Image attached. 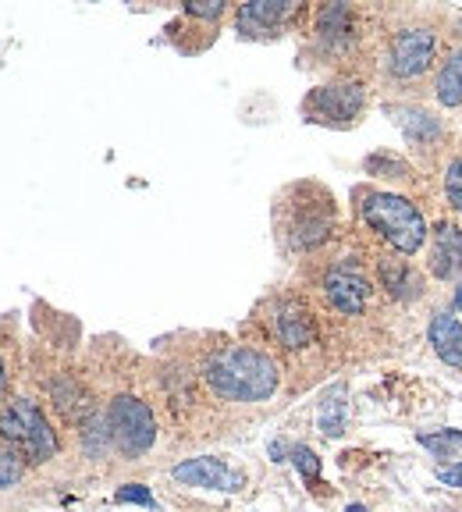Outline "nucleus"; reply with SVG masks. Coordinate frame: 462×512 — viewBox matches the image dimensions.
Wrapping results in <instances>:
<instances>
[{
    "label": "nucleus",
    "instance_id": "obj_1",
    "mask_svg": "<svg viewBox=\"0 0 462 512\" xmlns=\"http://www.w3.org/2000/svg\"><path fill=\"white\" fill-rule=\"evenodd\" d=\"M210 392H217L228 402H263L278 392V363L267 352H256L249 345H228L214 352L203 367Z\"/></svg>",
    "mask_w": 462,
    "mask_h": 512
},
{
    "label": "nucleus",
    "instance_id": "obj_2",
    "mask_svg": "<svg viewBox=\"0 0 462 512\" xmlns=\"http://www.w3.org/2000/svg\"><path fill=\"white\" fill-rule=\"evenodd\" d=\"M363 217L381 239H388L399 253L413 256L427 242V221L423 214L406 200L391 192H367L363 196Z\"/></svg>",
    "mask_w": 462,
    "mask_h": 512
},
{
    "label": "nucleus",
    "instance_id": "obj_3",
    "mask_svg": "<svg viewBox=\"0 0 462 512\" xmlns=\"http://www.w3.org/2000/svg\"><path fill=\"white\" fill-rule=\"evenodd\" d=\"M0 438L8 441L25 463H47L57 452V434L50 431L43 409L29 399H11L0 409Z\"/></svg>",
    "mask_w": 462,
    "mask_h": 512
},
{
    "label": "nucleus",
    "instance_id": "obj_4",
    "mask_svg": "<svg viewBox=\"0 0 462 512\" xmlns=\"http://www.w3.org/2000/svg\"><path fill=\"white\" fill-rule=\"evenodd\" d=\"M107 424H111L114 445L125 452V456H143L150 452L153 441H157V420H153L150 406L132 395H118L107 409Z\"/></svg>",
    "mask_w": 462,
    "mask_h": 512
},
{
    "label": "nucleus",
    "instance_id": "obj_5",
    "mask_svg": "<svg viewBox=\"0 0 462 512\" xmlns=\"http://www.w3.org/2000/svg\"><path fill=\"white\" fill-rule=\"evenodd\" d=\"M363 104H367L363 82H331V86H317L306 96L303 114L320 125H349L359 118Z\"/></svg>",
    "mask_w": 462,
    "mask_h": 512
},
{
    "label": "nucleus",
    "instance_id": "obj_6",
    "mask_svg": "<svg viewBox=\"0 0 462 512\" xmlns=\"http://www.w3.org/2000/svg\"><path fill=\"white\" fill-rule=\"evenodd\" d=\"M331 228H335V207H331V200H327V192H320L317 200L306 203V207L295 203L292 217L285 221V235L295 249L320 246V242L331 235Z\"/></svg>",
    "mask_w": 462,
    "mask_h": 512
},
{
    "label": "nucleus",
    "instance_id": "obj_7",
    "mask_svg": "<svg viewBox=\"0 0 462 512\" xmlns=\"http://www.w3.org/2000/svg\"><path fill=\"white\" fill-rule=\"evenodd\" d=\"M434 61V36L427 29H406L391 40L388 68L395 79H416Z\"/></svg>",
    "mask_w": 462,
    "mask_h": 512
},
{
    "label": "nucleus",
    "instance_id": "obj_8",
    "mask_svg": "<svg viewBox=\"0 0 462 512\" xmlns=\"http://www.w3.org/2000/svg\"><path fill=\"white\" fill-rule=\"evenodd\" d=\"M171 477L178 484H189V488H214V491H239L242 488V473L228 470L221 459L200 456V459H185L171 470Z\"/></svg>",
    "mask_w": 462,
    "mask_h": 512
},
{
    "label": "nucleus",
    "instance_id": "obj_9",
    "mask_svg": "<svg viewBox=\"0 0 462 512\" xmlns=\"http://www.w3.org/2000/svg\"><path fill=\"white\" fill-rule=\"evenodd\" d=\"M295 15L292 0H249L239 8V32L249 40L278 36V29Z\"/></svg>",
    "mask_w": 462,
    "mask_h": 512
},
{
    "label": "nucleus",
    "instance_id": "obj_10",
    "mask_svg": "<svg viewBox=\"0 0 462 512\" xmlns=\"http://www.w3.org/2000/svg\"><path fill=\"white\" fill-rule=\"evenodd\" d=\"M324 292L331 299V306L349 317H356L363 306H367V296H370V285L363 274H356L352 267H335V271L324 278Z\"/></svg>",
    "mask_w": 462,
    "mask_h": 512
},
{
    "label": "nucleus",
    "instance_id": "obj_11",
    "mask_svg": "<svg viewBox=\"0 0 462 512\" xmlns=\"http://www.w3.org/2000/svg\"><path fill=\"white\" fill-rule=\"evenodd\" d=\"M431 271L438 274V278H455V274L462 271V228L441 224L438 232H434Z\"/></svg>",
    "mask_w": 462,
    "mask_h": 512
},
{
    "label": "nucleus",
    "instance_id": "obj_12",
    "mask_svg": "<svg viewBox=\"0 0 462 512\" xmlns=\"http://www.w3.org/2000/svg\"><path fill=\"white\" fill-rule=\"evenodd\" d=\"M274 331H278L281 345L285 349H306V345L317 338V324L303 306H285L274 320Z\"/></svg>",
    "mask_w": 462,
    "mask_h": 512
},
{
    "label": "nucleus",
    "instance_id": "obj_13",
    "mask_svg": "<svg viewBox=\"0 0 462 512\" xmlns=\"http://www.w3.org/2000/svg\"><path fill=\"white\" fill-rule=\"evenodd\" d=\"M431 345L448 367H462V324L455 313H438L431 320Z\"/></svg>",
    "mask_w": 462,
    "mask_h": 512
},
{
    "label": "nucleus",
    "instance_id": "obj_14",
    "mask_svg": "<svg viewBox=\"0 0 462 512\" xmlns=\"http://www.w3.org/2000/svg\"><path fill=\"white\" fill-rule=\"evenodd\" d=\"M317 32L320 40L327 43V47H338V43L349 40L352 32V11L345 8V4H327L324 11H320L317 18Z\"/></svg>",
    "mask_w": 462,
    "mask_h": 512
},
{
    "label": "nucleus",
    "instance_id": "obj_15",
    "mask_svg": "<svg viewBox=\"0 0 462 512\" xmlns=\"http://www.w3.org/2000/svg\"><path fill=\"white\" fill-rule=\"evenodd\" d=\"M438 104L445 107H459L462 104V50H455L445 61L438 75Z\"/></svg>",
    "mask_w": 462,
    "mask_h": 512
},
{
    "label": "nucleus",
    "instance_id": "obj_16",
    "mask_svg": "<svg viewBox=\"0 0 462 512\" xmlns=\"http://www.w3.org/2000/svg\"><path fill=\"white\" fill-rule=\"evenodd\" d=\"M320 431L327 438H338L345 431V402H342V388H335V395H327L324 406H320Z\"/></svg>",
    "mask_w": 462,
    "mask_h": 512
},
{
    "label": "nucleus",
    "instance_id": "obj_17",
    "mask_svg": "<svg viewBox=\"0 0 462 512\" xmlns=\"http://www.w3.org/2000/svg\"><path fill=\"white\" fill-rule=\"evenodd\" d=\"M25 473V459L18 456L11 445H0V488H11V484H18Z\"/></svg>",
    "mask_w": 462,
    "mask_h": 512
},
{
    "label": "nucleus",
    "instance_id": "obj_18",
    "mask_svg": "<svg viewBox=\"0 0 462 512\" xmlns=\"http://www.w3.org/2000/svg\"><path fill=\"white\" fill-rule=\"evenodd\" d=\"M445 192H448V203L462 214V157H455L445 171Z\"/></svg>",
    "mask_w": 462,
    "mask_h": 512
},
{
    "label": "nucleus",
    "instance_id": "obj_19",
    "mask_svg": "<svg viewBox=\"0 0 462 512\" xmlns=\"http://www.w3.org/2000/svg\"><path fill=\"white\" fill-rule=\"evenodd\" d=\"M381 278L395 296H406V288L413 285V281H409V267H402V264H381Z\"/></svg>",
    "mask_w": 462,
    "mask_h": 512
},
{
    "label": "nucleus",
    "instance_id": "obj_20",
    "mask_svg": "<svg viewBox=\"0 0 462 512\" xmlns=\"http://www.w3.org/2000/svg\"><path fill=\"white\" fill-rule=\"evenodd\" d=\"M420 445L431 448V452H452V448L462 445V431H452V434H420Z\"/></svg>",
    "mask_w": 462,
    "mask_h": 512
},
{
    "label": "nucleus",
    "instance_id": "obj_21",
    "mask_svg": "<svg viewBox=\"0 0 462 512\" xmlns=\"http://www.w3.org/2000/svg\"><path fill=\"white\" fill-rule=\"evenodd\" d=\"M292 463L299 466V473H303V477H310V480L320 477V459L313 456V452L306 445H295L292 448Z\"/></svg>",
    "mask_w": 462,
    "mask_h": 512
},
{
    "label": "nucleus",
    "instance_id": "obj_22",
    "mask_svg": "<svg viewBox=\"0 0 462 512\" xmlns=\"http://www.w3.org/2000/svg\"><path fill=\"white\" fill-rule=\"evenodd\" d=\"M185 15L217 22V18L224 15V4H221V0H189V4H185Z\"/></svg>",
    "mask_w": 462,
    "mask_h": 512
},
{
    "label": "nucleus",
    "instance_id": "obj_23",
    "mask_svg": "<svg viewBox=\"0 0 462 512\" xmlns=\"http://www.w3.org/2000/svg\"><path fill=\"white\" fill-rule=\"evenodd\" d=\"M114 502H136V505H146V509H157V502H153V495L143 484H125V488H118Z\"/></svg>",
    "mask_w": 462,
    "mask_h": 512
},
{
    "label": "nucleus",
    "instance_id": "obj_24",
    "mask_svg": "<svg viewBox=\"0 0 462 512\" xmlns=\"http://www.w3.org/2000/svg\"><path fill=\"white\" fill-rule=\"evenodd\" d=\"M438 480H445V484H452V488H462V463L438 466Z\"/></svg>",
    "mask_w": 462,
    "mask_h": 512
},
{
    "label": "nucleus",
    "instance_id": "obj_25",
    "mask_svg": "<svg viewBox=\"0 0 462 512\" xmlns=\"http://www.w3.org/2000/svg\"><path fill=\"white\" fill-rule=\"evenodd\" d=\"M8 392V367H4V360H0V395Z\"/></svg>",
    "mask_w": 462,
    "mask_h": 512
},
{
    "label": "nucleus",
    "instance_id": "obj_26",
    "mask_svg": "<svg viewBox=\"0 0 462 512\" xmlns=\"http://www.w3.org/2000/svg\"><path fill=\"white\" fill-rule=\"evenodd\" d=\"M345 512H367V509H363V505H349Z\"/></svg>",
    "mask_w": 462,
    "mask_h": 512
},
{
    "label": "nucleus",
    "instance_id": "obj_27",
    "mask_svg": "<svg viewBox=\"0 0 462 512\" xmlns=\"http://www.w3.org/2000/svg\"><path fill=\"white\" fill-rule=\"evenodd\" d=\"M455 306H459V310H462V292H459V296H455Z\"/></svg>",
    "mask_w": 462,
    "mask_h": 512
}]
</instances>
